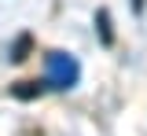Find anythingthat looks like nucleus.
<instances>
[{"label": "nucleus", "mask_w": 147, "mask_h": 136, "mask_svg": "<svg viewBox=\"0 0 147 136\" xmlns=\"http://www.w3.org/2000/svg\"><path fill=\"white\" fill-rule=\"evenodd\" d=\"M40 92H44L40 81H18V85H11V96L15 99H37Z\"/></svg>", "instance_id": "2"}, {"label": "nucleus", "mask_w": 147, "mask_h": 136, "mask_svg": "<svg viewBox=\"0 0 147 136\" xmlns=\"http://www.w3.org/2000/svg\"><path fill=\"white\" fill-rule=\"evenodd\" d=\"M44 70H48V85L52 88H70L77 85V63L63 52H48L44 55Z\"/></svg>", "instance_id": "1"}, {"label": "nucleus", "mask_w": 147, "mask_h": 136, "mask_svg": "<svg viewBox=\"0 0 147 136\" xmlns=\"http://www.w3.org/2000/svg\"><path fill=\"white\" fill-rule=\"evenodd\" d=\"M30 44H33V40H30V33H22V37H18V44L11 48V59H15V63H22V59H26V52H30Z\"/></svg>", "instance_id": "4"}, {"label": "nucleus", "mask_w": 147, "mask_h": 136, "mask_svg": "<svg viewBox=\"0 0 147 136\" xmlns=\"http://www.w3.org/2000/svg\"><path fill=\"white\" fill-rule=\"evenodd\" d=\"M96 30H99V40H103V44H114V30H110V15L107 11L96 15Z\"/></svg>", "instance_id": "3"}]
</instances>
